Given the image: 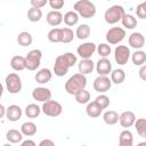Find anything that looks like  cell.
<instances>
[{"label":"cell","instance_id":"obj_1","mask_svg":"<svg viewBox=\"0 0 146 146\" xmlns=\"http://www.w3.org/2000/svg\"><path fill=\"white\" fill-rule=\"evenodd\" d=\"M78 62L76 55L73 52H64L56 57L54 64V73L57 76H64L67 74L68 70L74 66Z\"/></svg>","mask_w":146,"mask_h":146},{"label":"cell","instance_id":"obj_2","mask_svg":"<svg viewBox=\"0 0 146 146\" xmlns=\"http://www.w3.org/2000/svg\"><path fill=\"white\" fill-rule=\"evenodd\" d=\"M87 86V78L82 73L73 74L66 82H65V91L70 95H76L80 90L86 89Z\"/></svg>","mask_w":146,"mask_h":146},{"label":"cell","instance_id":"obj_3","mask_svg":"<svg viewBox=\"0 0 146 146\" xmlns=\"http://www.w3.org/2000/svg\"><path fill=\"white\" fill-rule=\"evenodd\" d=\"M73 8L82 18H92L96 15V6L90 0H78Z\"/></svg>","mask_w":146,"mask_h":146},{"label":"cell","instance_id":"obj_4","mask_svg":"<svg viewBox=\"0 0 146 146\" xmlns=\"http://www.w3.org/2000/svg\"><path fill=\"white\" fill-rule=\"evenodd\" d=\"M124 15H125L124 8L120 5H114L105 11L104 18L107 24H116L123 18Z\"/></svg>","mask_w":146,"mask_h":146},{"label":"cell","instance_id":"obj_5","mask_svg":"<svg viewBox=\"0 0 146 146\" xmlns=\"http://www.w3.org/2000/svg\"><path fill=\"white\" fill-rule=\"evenodd\" d=\"M5 86L9 94H18L22 90V79L17 73H9L5 79Z\"/></svg>","mask_w":146,"mask_h":146},{"label":"cell","instance_id":"obj_6","mask_svg":"<svg viewBox=\"0 0 146 146\" xmlns=\"http://www.w3.org/2000/svg\"><path fill=\"white\" fill-rule=\"evenodd\" d=\"M41 58H42V51L40 49H33L27 52L25 56V65L29 71H35L40 64H41Z\"/></svg>","mask_w":146,"mask_h":146},{"label":"cell","instance_id":"obj_7","mask_svg":"<svg viewBox=\"0 0 146 146\" xmlns=\"http://www.w3.org/2000/svg\"><path fill=\"white\" fill-rule=\"evenodd\" d=\"M41 110H42V113L44 115L56 117V116H59L62 114L63 106H62L60 103H58L56 100H52V99H49V100H47L42 104Z\"/></svg>","mask_w":146,"mask_h":146},{"label":"cell","instance_id":"obj_8","mask_svg":"<svg viewBox=\"0 0 146 146\" xmlns=\"http://www.w3.org/2000/svg\"><path fill=\"white\" fill-rule=\"evenodd\" d=\"M125 34H127L125 30L122 27H119V26L111 27L106 32V41L110 44H117L125 38Z\"/></svg>","mask_w":146,"mask_h":146},{"label":"cell","instance_id":"obj_9","mask_svg":"<svg viewBox=\"0 0 146 146\" xmlns=\"http://www.w3.org/2000/svg\"><path fill=\"white\" fill-rule=\"evenodd\" d=\"M131 57V52L128 46H117L114 50V59L119 65H125Z\"/></svg>","mask_w":146,"mask_h":146},{"label":"cell","instance_id":"obj_10","mask_svg":"<svg viewBox=\"0 0 146 146\" xmlns=\"http://www.w3.org/2000/svg\"><path fill=\"white\" fill-rule=\"evenodd\" d=\"M92 87L99 94H104V92H106V91H108L111 89V87H112V80L107 75H98L94 80Z\"/></svg>","mask_w":146,"mask_h":146},{"label":"cell","instance_id":"obj_11","mask_svg":"<svg viewBox=\"0 0 146 146\" xmlns=\"http://www.w3.org/2000/svg\"><path fill=\"white\" fill-rule=\"evenodd\" d=\"M96 50H97V46L94 42H83L78 47L76 52L81 58L87 59V58H91V56L95 54Z\"/></svg>","mask_w":146,"mask_h":146},{"label":"cell","instance_id":"obj_12","mask_svg":"<svg viewBox=\"0 0 146 146\" xmlns=\"http://www.w3.org/2000/svg\"><path fill=\"white\" fill-rule=\"evenodd\" d=\"M32 97L36 102L44 103V102L51 99V91H50V89H48L46 87H36L32 91Z\"/></svg>","mask_w":146,"mask_h":146},{"label":"cell","instance_id":"obj_13","mask_svg":"<svg viewBox=\"0 0 146 146\" xmlns=\"http://www.w3.org/2000/svg\"><path fill=\"white\" fill-rule=\"evenodd\" d=\"M96 71L98 75H108L112 72V63L107 57H102L96 63Z\"/></svg>","mask_w":146,"mask_h":146},{"label":"cell","instance_id":"obj_14","mask_svg":"<svg viewBox=\"0 0 146 146\" xmlns=\"http://www.w3.org/2000/svg\"><path fill=\"white\" fill-rule=\"evenodd\" d=\"M135 122H136V115L131 111H124L119 116V123L121 124L122 128L128 129V128L132 127L135 124Z\"/></svg>","mask_w":146,"mask_h":146},{"label":"cell","instance_id":"obj_15","mask_svg":"<svg viewBox=\"0 0 146 146\" xmlns=\"http://www.w3.org/2000/svg\"><path fill=\"white\" fill-rule=\"evenodd\" d=\"M128 42L130 47L135 49H141L145 46V36L139 32H133L129 35Z\"/></svg>","mask_w":146,"mask_h":146},{"label":"cell","instance_id":"obj_16","mask_svg":"<svg viewBox=\"0 0 146 146\" xmlns=\"http://www.w3.org/2000/svg\"><path fill=\"white\" fill-rule=\"evenodd\" d=\"M46 21L50 26H58L64 21V15L59 10H51L47 14Z\"/></svg>","mask_w":146,"mask_h":146},{"label":"cell","instance_id":"obj_17","mask_svg":"<svg viewBox=\"0 0 146 146\" xmlns=\"http://www.w3.org/2000/svg\"><path fill=\"white\" fill-rule=\"evenodd\" d=\"M23 111L18 105H9L7 107V114L6 117L10 122H16L22 117Z\"/></svg>","mask_w":146,"mask_h":146},{"label":"cell","instance_id":"obj_18","mask_svg":"<svg viewBox=\"0 0 146 146\" xmlns=\"http://www.w3.org/2000/svg\"><path fill=\"white\" fill-rule=\"evenodd\" d=\"M95 67H96V65L91 60V58H87V59L81 58V60L79 62V65H78L79 72L82 73V74H84V75L92 73V71H94Z\"/></svg>","mask_w":146,"mask_h":146},{"label":"cell","instance_id":"obj_19","mask_svg":"<svg viewBox=\"0 0 146 146\" xmlns=\"http://www.w3.org/2000/svg\"><path fill=\"white\" fill-rule=\"evenodd\" d=\"M51 78H52V72H51L49 68H47V67L39 70V71L36 72V74H35V76H34L35 81H36L38 83H40V84L48 83V82L51 80Z\"/></svg>","mask_w":146,"mask_h":146},{"label":"cell","instance_id":"obj_20","mask_svg":"<svg viewBox=\"0 0 146 146\" xmlns=\"http://www.w3.org/2000/svg\"><path fill=\"white\" fill-rule=\"evenodd\" d=\"M102 112H103V108L95 100L94 102H89L87 104V106H86V113H87V115L89 117H92V119L98 117V116H100Z\"/></svg>","mask_w":146,"mask_h":146},{"label":"cell","instance_id":"obj_21","mask_svg":"<svg viewBox=\"0 0 146 146\" xmlns=\"http://www.w3.org/2000/svg\"><path fill=\"white\" fill-rule=\"evenodd\" d=\"M23 132L21 130H16V129H10L7 131L6 133V139L11 143V144H21L23 140Z\"/></svg>","mask_w":146,"mask_h":146},{"label":"cell","instance_id":"obj_22","mask_svg":"<svg viewBox=\"0 0 146 146\" xmlns=\"http://www.w3.org/2000/svg\"><path fill=\"white\" fill-rule=\"evenodd\" d=\"M119 144L121 146H132V144H133L132 132L128 129H124L123 131H121V133L119 136Z\"/></svg>","mask_w":146,"mask_h":146},{"label":"cell","instance_id":"obj_23","mask_svg":"<svg viewBox=\"0 0 146 146\" xmlns=\"http://www.w3.org/2000/svg\"><path fill=\"white\" fill-rule=\"evenodd\" d=\"M10 66L14 71L16 72H19V71H23L26 68V65H25V57L23 56H19V55H16L14 57H11L10 59Z\"/></svg>","mask_w":146,"mask_h":146},{"label":"cell","instance_id":"obj_24","mask_svg":"<svg viewBox=\"0 0 146 146\" xmlns=\"http://www.w3.org/2000/svg\"><path fill=\"white\" fill-rule=\"evenodd\" d=\"M48 40L52 43H58V42H62L63 41V29H59V27H54L51 29L49 32H48V35H47Z\"/></svg>","mask_w":146,"mask_h":146},{"label":"cell","instance_id":"obj_25","mask_svg":"<svg viewBox=\"0 0 146 146\" xmlns=\"http://www.w3.org/2000/svg\"><path fill=\"white\" fill-rule=\"evenodd\" d=\"M119 116L120 115L117 114V112L108 110L103 114V120L107 125H114L119 122Z\"/></svg>","mask_w":146,"mask_h":146},{"label":"cell","instance_id":"obj_26","mask_svg":"<svg viewBox=\"0 0 146 146\" xmlns=\"http://www.w3.org/2000/svg\"><path fill=\"white\" fill-rule=\"evenodd\" d=\"M21 131L23 132L24 136L26 137H32L36 133V124L34 122H31V121H27V122H24L22 125H21Z\"/></svg>","mask_w":146,"mask_h":146},{"label":"cell","instance_id":"obj_27","mask_svg":"<svg viewBox=\"0 0 146 146\" xmlns=\"http://www.w3.org/2000/svg\"><path fill=\"white\" fill-rule=\"evenodd\" d=\"M111 80L114 84H121L125 80V72L122 68H115L111 72Z\"/></svg>","mask_w":146,"mask_h":146},{"label":"cell","instance_id":"obj_28","mask_svg":"<svg viewBox=\"0 0 146 146\" xmlns=\"http://www.w3.org/2000/svg\"><path fill=\"white\" fill-rule=\"evenodd\" d=\"M41 112H42L41 107L38 106V105L34 104V103L29 104V105H26V107H25V115H26L29 119H35V117H38Z\"/></svg>","mask_w":146,"mask_h":146},{"label":"cell","instance_id":"obj_29","mask_svg":"<svg viewBox=\"0 0 146 146\" xmlns=\"http://www.w3.org/2000/svg\"><path fill=\"white\" fill-rule=\"evenodd\" d=\"M131 60H132L133 65H136V66L144 65L146 63V52L140 49H137L133 54H131Z\"/></svg>","mask_w":146,"mask_h":146},{"label":"cell","instance_id":"obj_30","mask_svg":"<svg viewBox=\"0 0 146 146\" xmlns=\"http://www.w3.org/2000/svg\"><path fill=\"white\" fill-rule=\"evenodd\" d=\"M17 42L22 47H27L33 42V36H32V34L30 32L23 31L17 35Z\"/></svg>","mask_w":146,"mask_h":146},{"label":"cell","instance_id":"obj_31","mask_svg":"<svg viewBox=\"0 0 146 146\" xmlns=\"http://www.w3.org/2000/svg\"><path fill=\"white\" fill-rule=\"evenodd\" d=\"M79 22V14L75 10H70L64 15V23L67 26H74Z\"/></svg>","mask_w":146,"mask_h":146},{"label":"cell","instance_id":"obj_32","mask_svg":"<svg viewBox=\"0 0 146 146\" xmlns=\"http://www.w3.org/2000/svg\"><path fill=\"white\" fill-rule=\"evenodd\" d=\"M90 26L88 24H81L76 27V31H75V36L80 40H86L87 38H89L90 35Z\"/></svg>","mask_w":146,"mask_h":146},{"label":"cell","instance_id":"obj_33","mask_svg":"<svg viewBox=\"0 0 146 146\" xmlns=\"http://www.w3.org/2000/svg\"><path fill=\"white\" fill-rule=\"evenodd\" d=\"M27 18L30 22L32 23H36L42 18V10L40 8H35V7H31L27 10Z\"/></svg>","mask_w":146,"mask_h":146},{"label":"cell","instance_id":"obj_34","mask_svg":"<svg viewBox=\"0 0 146 146\" xmlns=\"http://www.w3.org/2000/svg\"><path fill=\"white\" fill-rule=\"evenodd\" d=\"M121 23H122L123 27H125L128 30H132L137 26V19L132 15H129V14H125L123 16V18L121 19Z\"/></svg>","mask_w":146,"mask_h":146},{"label":"cell","instance_id":"obj_35","mask_svg":"<svg viewBox=\"0 0 146 146\" xmlns=\"http://www.w3.org/2000/svg\"><path fill=\"white\" fill-rule=\"evenodd\" d=\"M133 125H135L138 135L143 138H146V119H144V117L136 119V122Z\"/></svg>","mask_w":146,"mask_h":146},{"label":"cell","instance_id":"obj_36","mask_svg":"<svg viewBox=\"0 0 146 146\" xmlns=\"http://www.w3.org/2000/svg\"><path fill=\"white\" fill-rule=\"evenodd\" d=\"M74 97H75L76 103L82 104V105L83 104H88L90 102V92L88 90H86V89L80 90L76 95H74Z\"/></svg>","mask_w":146,"mask_h":146},{"label":"cell","instance_id":"obj_37","mask_svg":"<svg viewBox=\"0 0 146 146\" xmlns=\"http://www.w3.org/2000/svg\"><path fill=\"white\" fill-rule=\"evenodd\" d=\"M96 51L98 52V55L100 57H108L111 55L112 49H111L110 43H100V44L97 46V50Z\"/></svg>","mask_w":146,"mask_h":146},{"label":"cell","instance_id":"obj_38","mask_svg":"<svg viewBox=\"0 0 146 146\" xmlns=\"http://www.w3.org/2000/svg\"><path fill=\"white\" fill-rule=\"evenodd\" d=\"M75 33L70 27H63V43H70L73 41Z\"/></svg>","mask_w":146,"mask_h":146},{"label":"cell","instance_id":"obj_39","mask_svg":"<svg viewBox=\"0 0 146 146\" xmlns=\"http://www.w3.org/2000/svg\"><path fill=\"white\" fill-rule=\"evenodd\" d=\"M95 102L103 108V110H106L108 106H110V98L106 96V95H104V94H100V95H98L97 97H96V99H95Z\"/></svg>","mask_w":146,"mask_h":146},{"label":"cell","instance_id":"obj_40","mask_svg":"<svg viewBox=\"0 0 146 146\" xmlns=\"http://www.w3.org/2000/svg\"><path fill=\"white\" fill-rule=\"evenodd\" d=\"M136 14L139 18L141 19H146V0L141 3H139L136 8Z\"/></svg>","mask_w":146,"mask_h":146},{"label":"cell","instance_id":"obj_41","mask_svg":"<svg viewBox=\"0 0 146 146\" xmlns=\"http://www.w3.org/2000/svg\"><path fill=\"white\" fill-rule=\"evenodd\" d=\"M48 3L54 10H59L64 7V0H49Z\"/></svg>","mask_w":146,"mask_h":146},{"label":"cell","instance_id":"obj_42","mask_svg":"<svg viewBox=\"0 0 146 146\" xmlns=\"http://www.w3.org/2000/svg\"><path fill=\"white\" fill-rule=\"evenodd\" d=\"M48 1L49 0H30L31 6L32 7H35V8H42V7H44L48 3Z\"/></svg>","mask_w":146,"mask_h":146},{"label":"cell","instance_id":"obj_43","mask_svg":"<svg viewBox=\"0 0 146 146\" xmlns=\"http://www.w3.org/2000/svg\"><path fill=\"white\" fill-rule=\"evenodd\" d=\"M138 74H139V78H140L143 81H146V64H144V65L140 66Z\"/></svg>","mask_w":146,"mask_h":146},{"label":"cell","instance_id":"obj_44","mask_svg":"<svg viewBox=\"0 0 146 146\" xmlns=\"http://www.w3.org/2000/svg\"><path fill=\"white\" fill-rule=\"evenodd\" d=\"M54 145H55V143L51 139H42L39 143V146H54Z\"/></svg>","mask_w":146,"mask_h":146},{"label":"cell","instance_id":"obj_45","mask_svg":"<svg viewBox=\"0 0 146 146\" xmlns=\"http://www.w3.org/2000/svg\"><path fill=\"white\" fill-rule=\"evenodd\" d=\"M21 146H36V144H35L33 140L27 139V140H22Z\"/></svg>","mask_w":146,"mask_h":146},{"label":"cell","instance_id":"obj_46","mask_svg":"<svg viewBox=\"0 0 146 146\" xmlns=\"http://www.w3.org/2000/svg\"><path fill=\"white\" fill-rule=\"evenodd\" d=\"M0 112H1V114H0V116L1 117H6V114H7V108L5 107V105H0Z\"/></svg>","mask_w":146,"mask_h":146},{"label":"cell","instance_id":"obj_47","mask_svg":"<svg viewBox=\"0 0 146 146\" xmlns=\"http://www.w3.org/2000/svg\"><path fill=\"white\" fill-rule=\"evenodd\" d=\"M138 145H146V141H143V143H139Z\"/></svg>","mask_w":146,"mask_h":146}]
</instances>
